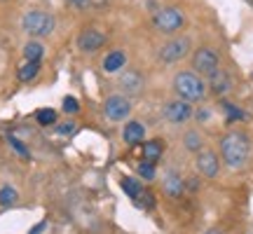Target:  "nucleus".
<instances>
[{"label":"nucleus","instance_id":"obj_30","mask_svg":"<svg viewBox=\"0 0 253 234\" xmlns=\"http://www.w3.org/2000/svg\"><path fill=\"white\" fill-rule=\"evenodd\" d=\"M68 2H71V5H78V7H82V5H87L89 0H68Z\"/></svg>","mask_w":253,"mask_h":234},{"label":"nucleus","instance_id":"obj_10","mask_svg":"<svg viewBox=\"0 0 253 234\" xmlns=\"http://www.w3.org/2000/svg\"><path fill=\"white\" fill-rule=\"evenodd\" d=\"M218 157L213 153H209V150H204V153L197 155V171L202 173V176H207V178H213L218 173Z\"/></svg>","mask_w":253,"mask_h":234},{"label":"nucleus","instance_id":"obj_21","mask_svg":"<svg viewBox=\"0 0 253 234\" xmlns=\"http://www.w3.org/2000/svg\"><path fill=\"white\" fill-rule=\"evenodd\" d=\"M183 143H185V148H188L190 153H199L202 150V136L197 131H188L185 138H183Z\"/></svg>","mask_w":253,"mask_h":234},{"label":"nucleus","instance_id":"obj_4","mask_svg":"<svg viewBox=\"0 0 253 234\" xmlns=\"http://www.w3.org/2000/svg\"><path fill=\"white\" fill-rule=\"evenodd\" d=\"M153 21L162 33H173V31H178L185 24V14L178 7H164L155 14Z\"/></svg>","mask_w":253,"mask_h":234},{"label":"nucleus","instance_id":"obj_27","mask_svg":"<svg viewBox=\"0 0 253 234\" xmlns=\"http://www.w3.org/2000/svg\"><path fill=\"white\" fill-rule=\"evenodd\" d=\"M225 115H227V119H244L246 117L242 110L237 108V106H230V103L225 106Z\"/></svg>","mask_w":253,"mask_h":234},{"label":"nucleus","instance_id":"obj_16","mask_svg":"<svg viewBox=\"0 0 253 234\" xmlns=\"http://www.w3.org/2000/svg\"><path fill=\"white\" fill-rule=\"evenodd\" d=\"M126 63V56H125V52H110L106 59H103V71L106 73H118L122 66Z\"/></svg>","mask_w":253,"mask_h":234},{"label":"nucleus","instance_id":"obj_9","mask_svg":"<svg viewBox=\"0 0 253 234\" xmlns=\"http://www.w3.org/2000/svg\"><path fill=\"white\" fill-rule=\"evenodd\" d=\"M103 42H106V36H103L101 31H96V28L84 31V33L80 36V40H78V45H80L82 52H96Z\"/></svg>","mask_w":253,"mask_h":234},{"label":"nucleus","instance_id":"obj_31","mask_svg":"<svg viewBox=\"0 0 253 234\" xmlns=\"http://www.w3.org/2000/svg\"><path fill=\"white\" fill-rule=\"evenodd\" d=\"M207 234H220V232H218V230H211V232H207Z\"/></svg>","mask_w":253,"mask_h":234},{"label":"nucleus","instance_id":"obj_5","mask_svg":"<svg viewBox=\"0 0 253 234\" xmlns=\"http://www.w3.org/2000/svg\"><path fill=\"white\" fill-rule=\"evenodd\" d=\"M188 54H190V38H185V36L173 38L167 45L160 47V59L164 63H176V61H181V59H185Z\"/></svg>","mask_w":253,"mask_h":234},{"label":"nucleus","instance_id":"obj_26","mask_svg":"<svg viewBox=\"0 0 253 234\" xmlns=\"http://www.w3.org/2000/svg\"><path fill=\"white\" fill-rule=\"evenodd\" d=\"M7 141H9V145H12V148H14V150L21 155V157H28V148L21 143L19 138H14V136H7Z\"/></svg>","mask_w":253,"mask_h":234},{"label":"nucleus","instance_id":"obj_6","mask_svg":"<svg viewBox=\"0 0 253 234\" xmlns=\"http://www.w3.org/2000/svg\"><path fill=\"white\" fill-rule=\"evenodd\" d=\"M192 66H195V73H202L204 78H211L218 71V54L209 47H202L192 56Z\"/></svg>","mask_w":253,"mask_h":234},{"label":"nucleus","instance_id":"obj_1","mask_svg":"<svg viewBox=\"0 0 253 234\" xmlns=\"http://www.w3.org/2000/svg\"><path fill=\"white\" fill-rule=\"evenodd\" d=\"M249 153H251V143L244 134L239 131H230L227 136H223L220 141V157L223 162L230 166V169H242L249 159Z\"/></svg>","mask_w":253,"mask_h":234},{"label":"nucleus","instance_id":"obj_24","mask_svg":"<svg viewBox=\"0 0 253 234\" xmlns=\"http://www.w3.org/2000/svg\"><path fill=\"white\" fill-rule=\"evenodd\" d=\"M136 173H138L141 178H145V180H153L155 178V166L150 162H141L138 166H136Z\"/></svg>","mask_w":253,"mask_h":234},{"label":"nucleus","instance_id":"obj_20","mask_svg":"<svg viewBox=\"0 0 253 234\" xmlns=\"http://www.w3.org/2000/svg\"><path fill=\"white\" fill-rule=\"evenodd\" d=\"M17 190L12 188V185H2L0 188V206H12V204H17Z\"/></svg>","mask_w":253,"mask_h":234},{"label":"nucleus","instance_id":"obj_3","mask_svg":"<svg viewBox=\"0 0 253 234\" xmlns=\"http://www.w3.org/2000/svg\"><path fill=\"white\" fill-rule=\"evenodd\" d=\"M24 31L28 36H36V38H42V36H49L54 31V17L47 14L42 9H31L24 14Z\"/></svg>","mask_w":253,"mask_h":234},{"label":"nucleus","instance_id":"obj_8","mask_svg":"<svg viewBox=\"0 0 253 234\" xmlns=\"http://www.w3.org/2000/svg\"><path fill=\"white\" fill-rule=\"evenodd\" d=\"M162 115L164 119H169L171 124H183V122H188L190 117H192V106H190L188 101H169V103H164L162 108Z\"/></svg>","mask_w":253,"mask_h":234},{"label":"nucleus","instance_id":"obj_17","mask_svg":"<svg viewBox=\"0 0 253 234\" xmlns=\"http://www.w3.org/2000/svg\"><path fill=\"white\" fill-rule=\"evenodd\" d=\"M42 54H45V47L40 45V42H36V40H31V42H28V45L24 47V56H26V61H36V63H40Z\"/></svg>","mask_w":253,"mask_h":234},{"label":"nucleus","instance_id":"obj_22","mask_svg":"<svg viewBox=\"0 0 253 234\" xmlns=\"http://www.w3.org/2000/svg\"><path fill=\"white\" fill-rule=\"evenodd\" d=\"M38 124H42V126H49V124H54L56 122V113L54 110H49V108H42V110H38Z\"/></svg>","mask_w":253,"mask_h":234},{"label":"nucleus","instance_id":"obj_7","mask_svg":"<svg viewBox=\"0 0 253 234\" xmlns=\"http://www.w3.org/2000/svg\"><path fill=\"white\" fill-rule=\"evenodd\" d=\"M103 113H106V117H108L110 122H122V119H126V115L131 113V103H129L126 96L115 94V96H108V99H106Z\"/></svg>","mask_w":253,"mask_h":234},{"label":"nucleus","instance_id":"obj_14","mask_svg":"<svg viewBox=\"0 0 253 234\" xmlns=\"http://www.w3.org/2000/svg\"><path fill=\"white\" fill-rule=\"evenodd\" d=\"M209 84H211V91L218 94V96H223L230 91V78H227L225 71H216L211 78H209Z\"/></svg>","mask_w":253,"mask_h":234},{"label":"nucleus","instance_id":"obj_29","mask_svg":"<svg viewBox=\"0 0 253 234\" xmlns=\"http://www.w3.org/2000/svg\"><path fill=\"white\" fill-rule=\"evenodd\" d=\"M42 230H45V223H40V225H36V227H33V230H31L28 234H40Z\"/></svg>","mask_w":253,"mask_h":234},{"label":"nucleus","instance_id":"obj_15","mask_svg":"<svg viewBox=\"0 0 253 234\" xmlns=\"http://www.w3.org/2000/svg\"><path fill=\"white\" fill-rule=\"evenodd\" d=\"M143 162H150V164H155L160 157H162V153H164V143L162 141H148V143L143 145Z\"/></svg>","mask_w":253,"mask_h":234},{"label":"nucleus","instance_id":"obj_23","mask_svg":"<svg viewBox=\"0 0 253 234\" xmlns=\"http://www.w3.org/2000/svg\"><path fill=\"white\" fill-rule=\"evenodd\" d=\"M134 201H136V204H138L141 208H153V206H155L153 192H148V190H143V192H141V195H138V197H136Z\"/></svg>","mask_w":253,"mask_h":234},{"label":"nucleus","instance_id":"obj_12","mask_svg":"<svg viewBox=\"0 0 253 234\" xmlns=\"http://www.w3.org/2000/svg\"><path fill=\"white\" fill-rule=\"evenodd\" d=\"M162 188L169 197H181L183 190H185V183H183V178L178 176V173H164Z\"/></svg>","mask_w":253,"mask_h":234},{"label":"nucleus","instance_id":"obj_11","mask_svg":"<svg viewBox=\"0 0 253 234\" xmlns=\"http://www.w3.org/2000/svg\"><path fill=\"white\" fill-rule=\"evenodd\" d=\"M120 87H122L126 94L136 96V94H141V89H143V78H141L136 71L122 73V78H120Z\"/></svg>","mask_w":253,"mask_h":234},{"label":"nucleus","instance_id":"obj_19","mask_svg":"<svg viewBox=\"0 0 253 234\" xmlns=\"http://www.w3.org/2000/svg\"><path fill=\"white\" fill-rule=\"evenodd\" d=\"M38 71H40V63L36 61H26L21 68H19V80L21 82H28V80H33L38 75Z\"/></svg>","mask_w":253,"mask_h":234},{"label":"nucleus","instance_id":"obj_13","mask_svg":"<svg viewBox=\"0 0 253 234\" xmlns=\"http://www.w3.org/2000/svg\"><path fill=\"white\" fill-rule=\"evenodd\" d=\"M145 136V126L141 122H126V126L122 129V138H125V143L129 145H136L141 143Z\"/></svg>","mask_w":253,"mask_h":234},{"label":"nucleus","instance_id":"obj_18","mask_svg":"<svg viewBox=\"0 0 253 234\" xmlns=\"http://www.w3.org/2000/svg\"><path fill=\"white\" fill-rule=\"evenodd\" d=\"M120 185H122V192H125L126 197H131V199H136L141 192H143V185H141L136 178H122Z\"/></svg>","mask_w":253,"mask_h":234},{"label":"nucleus","instance_id":"obj_25","mask_svg":"<svg viewBox=\"0 0 253 234\" xmlns=\"http://www.w3.org/2000/svg\"><path fill=\"white\" fill-rule=\"evenodd\" d=\"M63 110H66L68 115L78 113V110H80V103H78V99H73V96H66V99H63Z\"/></svg>","mask_w":253,"mask_h":234},{"label":"nucleus","instance_id":"obj_28","mask_svg":"<svg viewBox=\"0 0 253 234\" xmlns=\"http://www.w3.org/2000/svg\"><path fill=\"white\" fill-rule=\"evenodd\" d=\"M73 131H75V124H73V122H66V124L59 126V134H63V136L73 134Z\"/></svg>","mask_w":253,"mask_h":234},{"label":"nucleus","instance_id":"obj_2","mask_svg":"<svg viewBox=\"0 0 253 234\" xmlns=\"http://www.w3.org/2000/svg\"><path fill=\"white\" fill-rule=\"evenodd\" d=\"M173 91L178 94L181 101H188V103H195V101H202L204 94H207V84L202 82L197 73L190 71H181L173 80Z\"/></svg>","mask_w":253,"mask_h":234}]
</instances>
